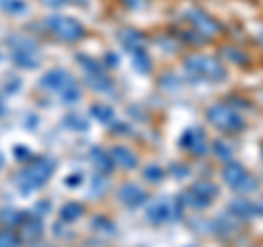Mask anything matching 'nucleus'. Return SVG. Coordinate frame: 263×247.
Returning a JSON list of instances; mask_svg holds the SVG:
<instances>
[{
	"label": "nucleus",
	"mask_w": 263,
	"mask_h": 247,
	"mask_svg": "<svg viewBox=\"0 0 263 247\" xmlns=\"http://www.w3.org/2000/svg\"><path fill=\"white\" fill-rule=\"evenodd\" d=\"M90 158H92L95 167L101 171L103 175H108V173L112 171V167H114L112 155H110V153H105L103 149H97V147H92V149H90Z\"/></svg>",
	"instance_id": "nucleus-16"
},
{
	"label": "nucleus",
	"mask_w": 263,
	"mask_h": 247,
	"mask_svg": "<svg viewBox=\"0 0 263 247\" xmlns=\"http://www.w3.org/2000/svg\"><path fill=\"white\" fill-rule=\"evenodd\" d=\"M206 118L213 127H217L219 131H226V134H237V131H241L246 127V122L239 114H237V110L230 108V105H224V103L211 105L206 112Z\"/></svg>",
	"instance_id": "nucleus-5"
},
{
	"label": "nucleus",
	"mask_w": 263,
	"mask_h": 247,
	"mask_svg": "<svg viewBox=\"0 0 263 247\" xmlns=\"http://www.w3.org/2000/svg\"><path fill=\"white\" fill-rule=\"evenodd\" d=\"M0 9L9 15H20L29 11L27 0H0Z\"/></svg>",
	"instance_id": "nucleus-21"
},
{
	"label": "nucleus",
	"mask_w": 263,
	"mask_h": 247,
	"mask_svg": "<svg viewBox=\"0 0 263 247\" xmlns=\"http://www.w3.org/2000/svg\"><path fill=\"white\" fill-rule=\"evenodd\" d=\"M184 70L197 81H209V84H217V81L226 79V70L219 64L217 57L211 55H189L184 59Z\"/></svg>",
	"instance_id": "nucleus-3"
},
{
	"label": "nucleus",
	"mask_w": 263,
	"mask_h": 247,
	"mask_svg": "<svg viewBox=\"0 0 263 247\" xmlns=\"http://www.w3.org/2000/svg\"><path fill=\"white\" fill-rule=\"evenodd\" d=\"M180 210H182V203L180 199H171V197H158L147 205L145 217L152 221V223L160 225V223H169V221H176L180 217Z\"/></svg>",
	"instance_id": "nucleus-7"
},
{
	"label": "nucleus",
	"mask_w": 263,
	"mask_h": 247,
	"mask_svg": "<svg viewBox=\"0 0 263 247\" xmlns=\"http://www.w3.org/2000/svg\"><path fill=\"white\" fill-rule=\"evenodd\" d=\"M110 155H112V160L114 164H119L121 169H136L138 167V158H136V153L127 149V147H123V145H117V147H112L110 149Z\"/></svg>",
	"instance_id": "nucleus-15"
},
{
	"label": "nucleus",
	"mask_w": 263,
	"mask_h": 247,
	"mask_svg": "<svg viewBox=\"0 0 263 247\" xmlns=\"http://www.w3.org/2000/svg\"><path fill=\"white\" fill-rule=\"evenodd\" d=\"M84 182V177H81V173H72L70 177H66V186H79Z\"/></svg>",
	"instance_id": "nucleus-31"
},
{
	"label": "nucleus",
	"mask_w": 263,
	"mask_h": 247,
	"mask_svg": "<svg viewBox=\"0 0 263 247\" xmlns=\"http://www.w3.org/2000/svg\"><path fill=\"white\" fill-rule=\"evenodd\" d=\"M259 39H261V42H263V31H261V35H259Z\"/></svg>",
	"instance_id": "nucleus-38"
},
{
	"label": "nucleus",
	"mask_w": 263,
	"mask_h": 247,
	"mask_svg": "<svg viewBox=\"0 0 263 247\" xmlns=\"http://www.w3.org/2000/svg\"><path fill=\"white\" fill-rule=\"evenodd\" d=\"M0 219L5 221L7 225H20L22 223V219H24V215L22 212H18V210H13V208H3L0 210Z\"/></svg>",
	"instance_id": "nucleus-24"
},
{
	"label": "nucleus",
	"mask_w": 263,
	"mask_h": 247,
	"mask_svg": "<svg viewBox=\"0 0 263 247\" xmlns=\"http://www.w3.org/2000/svg\"><path fill=\"white\" fill-rule=\"evenodd\" d=\"M221 177H224V182L233 188L237 193H252L257 191V179H254L248 171H246L241 164L237 162H228L224 171H221Z\"/></svg>",
	"instance_id": "nucleus-9"
},
{
	"label": "nucleus",
	"mask_w": 263,
	"mask_h": 247,
	"mask_svg": "<svg viewBox=\"0 0 263 247\" xmlns=\"http://www.w3.org/2000/svg\"><path fill=\"white\" fill-rule=\"evenodd\" d=\"M20 241H22V238L13 232L11 225H7V228L0 230V247H18Z\"/></svg>",
	"instance_id": "nucleus-23"
},
{
	"label": "nucleus",
	"mask_w": 263,
	"mask_h": 247,
	"mask_svg": "<svg viewBox=\"0 0 263 247\" xmlns=\"http://www.w3.org/2000/svg\"><path fill=\"white\" fill-rule=\"evenodd\" d=\"M230 212L237 217H254L261 212V205L259 203H252V201H243V199H237L230 203Z\"/></svg>",
	"instance_id": "nucleus-17"
},
{
	"label": "nucleus",
	"mask_w": 263,
	"mask_h": 247,
	"mask_svg": "<svg viewBox=\"0 0 263 247\" xmlns=\"http://www.w3.org/2000/svg\"><path fill=\"white\" fill-rule=\"evenodd\" d=\"M3 162H5V158H3V153H0V169H3Z\"/></svg>",
	"instance_id": "nucleus-37"
},
{
	"label": "nucleus",
	"mask_w": 263,
	"mask_h": 247,
	"mask_svg": "<svg viewBox=\"0 0 263 247\" xmlns=\"http://www.w3.org/2000/svg\"><path fill=\"white\" fill-rule=\"evenodd\" d=\"M40 86L48 90V92H57L64 103H75L81 96L75 77L68 70H62V68H53L46 75H42L40 77Z\"/></svg>",
	"instance_id": "nucleus-2"
},
{
	"label": "nucleus",
	"mask_w": 263,
	"mask_h": 247,
	"mask_svg": "<svg viewBox=\"0 0 263 247\" xmlns=\"http://www.w3.org/2000/svg\"><path fill=\"white\" fill-rule=\"evenodd\" d=\"M217 197V186L213 182H197L180 195V203L189 208H209Z\"/></svg>",
	"instance_id": "nucleus-8"
},
{
	"label": "nucleus",
	"mask_w": 263,
	"mask_h": 247,
	"mask_svg": "<svg viewBox=\"0 0 263 247\" xmlns=\"http://www.w3.org/2000/svg\"><path fill=\"white\" fill-rule=\"evenodd\" d=\"M55 160L51 155H42V158H33L29 164L24 167L18 175H15V186L22 195H29L37 188H42L48 179H51L53 171H55Z\"/></svg>",
	"instance_id": "nucleus-1"
},
{
	"label": "nucleus",
	"mask_w": 263,
	"mask_h": 247,
	"mask_svg": "<svg viewBox=\"0 0 263 247\" xmlns=\"http://www.w3.org/2000/svg\"><path fill=\"white\" fill-rule=\"evenodd\" d=\"M117 197H119L121 203L127 205V208H138L141 203L147 201V193L143 191V188L136 186V184H129V182L123 184V186H119Z\"/></svg>",
	"instance_id": "nucleus-12"
},
{
	"label": "nucleus",
	"mask_w": 263,
	"mask_h": 247,
	"mask_svg": "<svg viewBox=\"0 0 263 247\" xmlns=\"http://www.w3.org/2000/svg\"><path fill=\"white\" fill-rule=\"evenodd\" d=\"M13 153H15V158H18L20 162H24V160H31V151L27 149V147H15Z\"/></svg>",
	"instance_id": "nucleus-30"
},
{
	"label": "nucleus",
	"mask_w": 263,
	"mask_h": 247,
	"mask_svg": "<svg viewBox=\"0 0 263 247\" xmlns=\"http://www.w3.org/2000/svg\"><path fill=\"white\" fill-rule=\"evenodd\" d=\"M92 225H95V230H101V232L114 234V223H112V221H108L105 217H95L92 219Z\"/></svg>",
	"instance_id": "nucleus-28"
},
{
	"label": "nucleus",
	"mask_w": 263,
	"mask_h": 247,
	"mask_svg": "<svg viewBox=\"0 0 263 247\" xmlns=\"http://www.w3.org/2000/svg\"><path fill=\"white\" fill-rule=\"evenodd\" d=\"M221 55L228 57V59L235 61V64H246V61H248V57H246L239 48H233V46H224V48H221Z\"/></svg>",
	"instance_id": "nucleus-25"
},
{
	"label": "nucleus",
	"mask_w": 263,
	"mask_h": 247,
	"mask_svg": "<svg viewBox=\"0 0 263 247\" xmlns=\"http://www.w3.org/2000/svg\"><path fill=\"white\" fill-rule=\"evenodd\" d=\"M64 125H66V127H70V129H81V131H86V129H88V122H86L84 118H79V116H72V114L64 118Z\"/></svg>",
	"instance_id": "nucleus-29"
},
{
	"label": "nucleus",
	"mask_w": 263,
	"mask_h": 247,
	"mask_svg": "<svg viewBox=\"0 0 263 247\" xmlns=\"http://www.w3.org/2000/svg\"><path fill=\"white\" fill-rule=\"evenodd\" d=\"M5 114V101H3V94H0V116Z\"/></svg>",
	"instance_id": "nucleus-36"
},
{
	"label": "nucleus",
	"mask_w": 263,
	"mask_h": 247,
	"mask_svg": "<svg viewBox=\"0 0 263 247\" xmlns=\"http://www.w3.org/2000/svg\"><path fill=\"white\" fill-rule=\"evenodd\" d=\"M184 18L193 24V29L200 33V35H206V37H213L215 33L219 31V22L213 20L206 11L202 9H186L184 11Z\"/></svg>",
	"instance_id": "nucleus-10"
},
{
	"label": "nucleus",
	"mask_w": 263,
	"mask_h": 247,
	"mask_svg": "<svg viewBox=\"0 0 263 247\" xmlns=\"http://www.w3.org/2000/svg\"><path fill=\"white\" fill-rule=\"evenodd\" d=\"M119 39H121L123 48H125L129 55H134L138 51H145V37H143V33L136 31V29H121Z\"/></svg>",
	"instance_id": "nucleus-14"
},
{
	"label": "nucleus",
	"mask_w": 263,
	"mask_h": 247,
	"mask_svg": "<svg viewBox=\"0 0 263 247\" xmlns=\"http://www.w3.org/2000/svg\"><path fill=\"white\" fill-rule=\"evenodd\" d=\"M46 29L53 33L62 42H77L86 35V29L79 20L70 18V15H48L46 18Z\"/></svg>",
	"instance_id": "nucleus-6"
},
{
	"label": "nucleus",
	"mask_w": 263,
	"mask_h": 247,
	"mask_svg": "<svg viewBox=\"0 0 263 247\" xmlns=\"http://www.w3.org/2000/svg\"><path fill=\"white\" fill-rule=\"evenodd\" d=\"M143 173H145V179H147V182H154V184L162 182V177H164V171H162L160 167H156V164H152V167H147Z\"/></svg>",
	"instance_id": "nucleus-26"
},
{
	"label": "nucleus",
	"mask_w": 263,
	"mask_h": 247,
	"mask_svg": "<svg viewBox=\"0 0 263 247\" xmlns=\"http://www.w3.org/2000/svg\"><path fill=\"white\" fill-rule=\"evenodd\" d=\"M213 151H215L224 162H230V158H233V149H230V147L224 142V140H217L215 147H213Z\"/></svg>",
	"instance_id": "nucleus-27"
},
{
	"label": "nucleus",
	"mask_w": 263,
	"mask_h": 247,
	"mask_svg": "<svg viewBox=\"0 0 263 247\" xmlns=\"http://www.w3.org/2000/svg\"><path fill=\"white\" fill-rule=\"evenodd\" d=\"M132 57V64L136 66V70L138 72H149V68H152V59H149V55H147V48L145 51H138V53H134V55H129Z\"/></svg>",
	"instance_id": "nucleus-22"
},
{
	"label": "nucleus",
	"mask_w": 263,
	"mask_h": 247,
	"mask_svg": "<svg viewBox=\"0 0 263 247\" xmlns=\"http://www.w3.org/2000/svg\"><path fill=\"white\" fill-rule=\"evenodd\" d=\"M261 153H263V147H261Z\"/></svg>",
	"instance_id": "nucleus-39"
},
{
	"label": "nucleus",
	"mask_w": 263,
	"mask_h": 247,
	"mask_svg": "<svg viewBox=\"0 0 263 247\" xmlns=\"http://www.w3.org/2000/svg\"><path fill=\"white\" fill-rule=\"evenodd\" d=\"M86 81L90 84V88L97 90V92H112V79L105 75V70L103 72H95V75H86Z\"/></svg>",
	"instance_id": "nucleus-18"
},
{
	"label": "nucleus",
	"mask_w": 263,
	"mask_h": 247,
	"mask_svg": "<svg viewBox=\"0 0 263 247\" xmlns=\"http://www.w3.org/2000/svg\"><path fill=\"white\" fill-rule=\"evenodd\" d=\"M44 232V223H42V217L37 215H27L20 223V238L27 243H35L40 236Z\"/></svg>",
	"instance_id": "nucleus-13"
},
{
	"label": "nucleus",
	"mask_w": 263,
	"mask_h": 247,
	"mask_svg": "<svg viewBox=\"0 0 263 247\" xmlns=\"http://www.w3.org/2000/svg\"><path fill=\"white\" fill-rule=\"evenodd\" d=\"M42 3L46 7H53V9H57V7H64L66 5V0H42Z\"/></svg>",
	"instance_id": "nucleus-34"
},
{
	"label": "nucleus",
	"mask_w": 263,
	"mask_h": 247,
	"mask_svg": "<svg viewBox=\"0 0 263 247\" xmlns=\"http://www.w3.org/2000/svg\"><path fill=\"white\" fill-rule=\"evenodd\" d=\"M180 147L186 149L193 155H202L206 153V136H204V129L200 127H189L182 138H180Z\"/></svg>",
	"instance_id": "nucleus-11"
},
{
	"label": "nucleus",
	"mask_w": 263,
	"mask_h": 247,
	"mask_svg": "<svg viewBox=\"0 0 263 247\" xmlns=\"http://www.w3.org/2000/svg\"><path fill=\"white\" fill-rule=\"evenodd\" d=\"M105 61H108V66H117V64H119V57L112 55V53H108V55H105Z\"/></svg>",
	"instance_id": "nucleus-35"
},
{
	"label": "nucleus",
	"mask_w": 263,
	"mask_h": 247,
	"mask_svg": "<svg viewBox=\"0 0 263 247\" xmlns=\"http://www.w3.org/2000/svg\"><path fill=\"white\" fill-rule=\"evenodd\" d=\"M81 215H84V205L77 201H68L66 205H62V210H60V219L64 223H72V221H77Z\"/></svg>",
	"instance_id": "nucleus-19"
},
{
	"label": "nucleus",
	"mask_w": 263,
	"mask_h": 247,
	"mask_svg": "<svg viewBox=\"0 0 263 247\" xmlns=\"http://www.w3.org/2000/svg\"><path fill=\"white\" fill-rule=\"evenodd\" d=\"M125 7H129V9H138V7H143V0H121Z\"/></svg>",
	"instance_id": "nucleus-33"
},
{
	"label": "nucleus",
	"mask_w": 263,
	"mask_h": 247,
	"mask_svg": "<svg viewBox=\"0 0 263 247\" xmlns=\"http://www.w3.org/2000/svg\"><path fill=\"white\" fill-rule=\"evenodd\" d=\"M46 208H48V201H40V203L35 205V212H33V215L42 217V215H46Z\"/></svg>",
	"instance_id": "nucleus-32"
},
{
	"label": "nucleus",
	"mask_w": 263,
	"mask_h": 247,
	"mask_svg": "<svg viewBox=\"0 0 263 247\" xmlns=\"http://www.w3.org/2000/svg\"><path fill=\"white\" fill-rule=\"evenodd\" d=\"M9 46H11V59H13L15 66H20V68L31 70V68H37V66L42 64L40 48L31 37L13 35L9 39Z\"/></svg>",
	"instance_id": "nucleus-4"
},
{
	"label": "nucleus",
	"mask_w": 263,
	"mask_h": 247,
	"mask_svg": "<svg viewBox=\"0 0 263 247\" xmlns=\"http://www.w3.org/2000/svg\"><path fill=\"white\" fill-rule=\"evenodd\" d=\"M90 114H92L99 122H105V125H110L114 120V110L110 105H103V103H95L92 108H90Z\"/></svg>",
	"instance_id": "nucleus-20"
}]
</instances>
